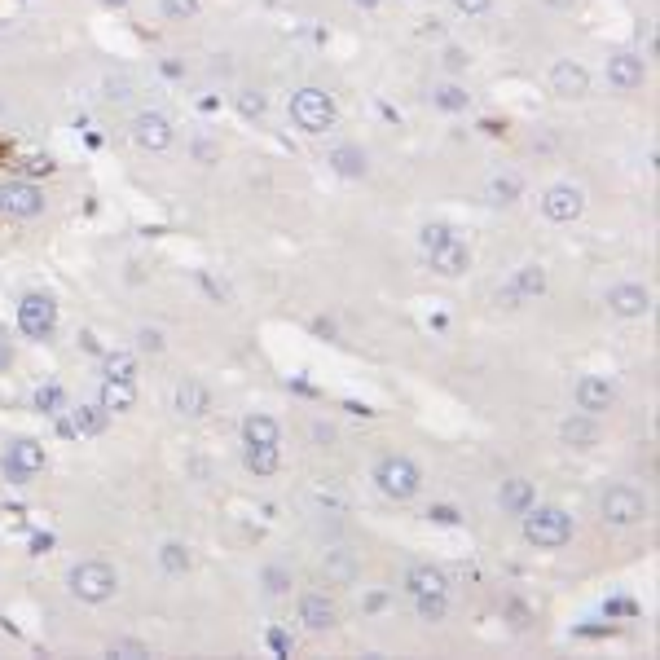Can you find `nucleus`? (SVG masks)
<instances>
[{"mask_svg":"<svg viewBox=\"0 0 660 660\" xmlns=\"http://www.w3.org/2000/svg\"><path fill=\"white\" fill-rule=\"evenodd\" d=\"M520 520H524V542L537 546V550H559V546L572 542V515L564 506H537L533 502Z\"/></svg>","mask_w":660,"mask_h":660,"instance_id":"f257e3e1","label":"nucleus"},{"mask_svg":"<svg viewBox=\"0 0 660 660\" xmlns=\"http://www.w3.org/2000/svg\"><path fill=\"white\" fill-rule=\"evenodd\" d=\"M286 110H291V124L300 132H308V137H322V132H330V128H335V115H339L335 97H330L326 88H313V84L295 88L291 106H286Z\"/></svg>","mask_w":660,"mask_h":660,"instance_id":"f03ea898","label":"nucleus"},{"mask_svg":"<svg viewBox=\"0 0 660 660\" xmlns=\"http://www.w3.org/2000/svg\"><path fill=\"white\" fill-rule=\"evenodd\" d=\"M66 586H71V594L80 603H110L119 590V577L110 564H102V559H84V564H75L66 572Z\"/></svg>","mask_w":660,"mask_h":660,"instance_id":"7ed1b4c3","label":"nucleus"},{"mask_svg":"<svg viewBox=\"0 0 660 660\" xmlns=\"http://www.w3.org/2000/svg\"><path fill=\"white\" fill-rule=\"evenodd\" d=\"M374 484H379L383 498H392V502H410L414 493L423 489V471H418L405 454H388V458L374 462Z\"/></svg>","mask_w":660,"mask_h":660,"instance_id":"20e7f679","label":"nucleus"},{"mask_svg":"<svg viewBox=\"0 0 660 660\" xmlns=\"http://www.w3.org/2000/svg\"><path fill=\"white\" fill-rule=\"evenodd\" d=\"M0 471H5L9 484H31L44 471V449L40 440L31 436H18L5 445V454H0Z\"/></svg>","mask_w":660,"mask_h":660,"instance_id":"39448f33","label":"nucleus"},{"mask_svg":"<svg viewBox=\"0 0 660 660\" xmlns=\"http://www.w3.org/2000/svg\"><path fill=\"white\" fill-rule=\"evenodd\" d=\"M128 137H132V146H137V150L163 154V150H172L176 132H172V119L163 115V110H137L132 124H128Z\"/></svg>","mask_w":660,"mask_h":660,"instance_id":"423d86ee","label":"nucleus"},{"mask_svg":"<svg viewBox=\"0 0 660 660\" xmlns=\"http://www.w3.org/2000/svg\"><path fill=\"white\" fill-rule=\"evenodd\" d=\"M18 330L27 339H49L53 330H58V304H53V295H44V291L22 295V304H18Z\"/></svg>","mask_w":660,"mask_h":660,"instance_id":"0eeeda50","label":"nucleus"},{"mask_svg":"<svg viewBox=\"0 0 660 660\" xmlns=\"http://www.w3.org/2000/svg\"><path fill=\"white\" fill-rule=\"evenodd\" d=\"M542 212H546V220H555V225H572V220L586 212V190L572 185V181L550 185V190L542 194Z\"/></svg>","mask_w":660,"mask_h":660,"instance_id":"6e6552de","label":"nucleus"},{"mask_svg":"<svg viewBox=\"0 0 660 660\" xmlns=\"http://www.w3.org/2000/svg\"><path fill=\"white\" fill-rule=\"evenodd\" d=\"M0 212L5 216H18V220H31L44 212V190L31 181H5L0 185Z\"/></svg>","mask_w":660,"mask_h":660,"instance_id":"1a4fd4ad","label":"nucleus"},{"mask_svg":"<svg viewBox=\"0 0 660 660\" xmlns=\"http://www.w3.org/2000/svg\"><path fill=\"white\" fill-rule=\"evenodd\" d=\"M647 515V502H643V493H634V489H625V484H616V489L603 493V520L616 524V528H625V524H638Z\"/></svg>","mask_w":660,"mask_h":660,"instance_id":"9d476101","label":"nucleus"},{"mask_svg":"<svg viewBox=\"0 0 660 660\" xmlns=\"http://www.w3.org/2000/svg\"><path fill=\"white\" fill-rule=\"evenodd\" d=\"M550 93L564 97V102H581V97L590 93V71L572 58H559L550 66Z\"/></svg>","mask_w":660,"mask_h":660,"instance_id":"9b49d317","label":"nucleus"},{"mask_svg":"<svg viewBox=\"0 0 660 660\" xmlns=\"http://www.w3.org/2000/svg\"><path fill=\"white\" fill-rule=\"evenodd\" d=\"M608 84L616 88V93H634V88H643V80H647V62H643V53H612L608 58Z\"/></svg>","mask_w":660,"mask_h":660,"instance_id":"f8f14e48","label":"nucleus"},{"mask_svg":"<svg viewBox=\"0 0 660 660\" xmlns=\"http://www.w3.org/2000/svg\"><path fill=\"white\" fill-rule=\"evenodd\" d=\"M572 396H577V410L581 414H594L599 418L603 410H612V401H616V388L603 374H581L577 379V388H572Z\"/></svg>","mask_w":660,"mask_h":660,"instance_id":"ddd939ff","label":"nucleus"},{"mask_svg":"<svg viewBox=\"0 0 660 660\" xmlns=\"http://www.w3.org/2000/svg\"><path fill=\"white\" fill-rule=\"evenodd\" d=\"M300 621H304V630L308 634H326V630H335V621H339V608H335V599L322 590H308L304 599H300Z\"/></svg>","mask_w":660,"mask_h":660,"instance_id":"4468645a","label":"nucleus"},{"mask_svg":"<svg viewBox=\"0 0 660 660\" xmlns=\"http://www.w3.org/2000/svg\"><path fill=\"white\" fill-rule=\"evenodd\" d=\"M608 308L616 317H647L652 313V291L638 282H621L608 291Z\"/></svg>","mask_w":660,"mask_h":660,"instance_id":"2eb2a0df","label":"nucleus"},{"mask_svg":"<svg viewBox=\"0 0 660 660\" xmlns=\"http://www.w3.org/2000/svg\"><path fill=\"white\" fill-rule=\"evenodd\" d=\"M172 405H176V414L181 418H203L207 410H212V392H207L198 379H181L176 383V392H172Z\"/></svg>","mask_w":660,"mask_h":660,"instance_id":"dca6fc26","label":"nucleus"},{"mask_svg":"<svg viewBox=\"0 0 660 660\" xmlns=\"http://www.w3.org/2000/svg\"><path fill=\"white\" fill-rule=\"evenodd\" d=\"M559 440H564L568 449H590L599 445V418L594 414H572L559 423Z\"/></svg>","mask_w":660,"mask_h":660,"instance_id":"f3484780","label":"nucleus"},{"mask_svg":"<svg viewBox=\"0 0 660 660\" xmlns=\"http://www.w3.org/2000/svg\"><path fill=\"white\" fill-rule=\"evenodd\" d=\"M326 163H330V168H335L339 176H344V181H361V176H366V168H370V163H366V150L352 146V141H339V146L326 154Z\"/></svg>","mask_w":660,"mask_h":660,"instance_id":"a211bd4d","label":"nucleus"},{"mask_svg":"<svg viewBox=\"0 0 660 660\" xmlns=\"http://www.w3.org/2000/svg\"><path fill=\"white\" fill-rule=\"evenodd\" d=\"M427 260H432V269L440 273V278H458V273H467V269H471V251L462 247L458 238H454V242H445L440 251H432Z\"/></svg>","mask_w":660,"mask_h":660,"instance_id":"6ab92c4d","label":"nucleus"},{"mask_svg":"<svg viewBox=\"0 0 660 660\" xmlns=\"http://www.w3.org/2000/svg\"><path fill=\"white\" fill-rule=\"evenodd\" d=\"M405 590L414 594H449V577L440 568H432V564H414L410 572H405Z\"/></svg>","mask_w":660,"mask_h":660,"instance_id":"aec40b11","label":"nucleus"},{"mask_svg":"<svg viewBox=\"0 0 660 660\" xmlns=\"http://www.w3.org/2000/svg\"><path fill=\"white\" fill-rule=\"evenodd\" d=\"M97 405H102L106 414H124L137 405V388H132L128 379H106L102 383V396H97Z\"/></svg>","mask_w":660,"mask_h":660,"instance_id":"412c9836","label":"nucleus"},{"mask_svg":"<svg viewBox=\"0 0 660 660\" xmlns=\"http://www.w3.org/2000/svg\"><path fill=\"white\" fill-rule=\"evenodd\" d=\"M498 502H502V511H506V515H524L528 506L537 502V489H533L528 480H520V476H515V480H502Z\"/></svg>","mask_w":660,"mask_h":660,"instance_id":"4be33fe9","label":"nucleus"},{"mask_svg":"<svg viewBox=\"0 0 660 660\" xmlns=\"http://www.w3.org/2000/svg\"><path fill=\"white\" fill-rule=\"evenodd\" d=\"M520 194H524V181L515 172H498V176H489V185H484V198H489L493 207L520 203Z\"/></svg>","mask_w":660,"mask_h":660,"instance_id":"5701e85b","label":"nucleus"},{"mask_svg":"<svg viewBox=\"0 0 660 660\" xmlns=\"http://www.w3.org/2000/svg\"><path fill=\"white\" fill-rule=\"evenodd\" d=\"M282 427L269 414H247L242 418V445H278Z\"/></svg>","mask_w":660,"mask_h":660,"instance_id":"b1692460","label":"nucleus"},{"mask_svg":"<svg viewBox=\"0 0 660 660\" xmlns=\"http://www.w3.org/2000/svg\"><path fill=\"white\" fill-rule=\"evenodd\" d=\"M506 286H511L520 300H537V295L546 291V269H542V264H520V269L511 273V282H506Z\"/></svg>","mask_w":660,"mask_h":660,"instance_id":"393cba45","label":"nucleus"},{"mask_svg":"<svg viewBox=\"0 0 660 660\" xmlns=\"http://www.w3.org/2000/svg\"><path fill=\"white\" fill-rule=\"evenodd\" d=\"M242 462H247L251 476H273L282 467V449L278 445H247L242 449Z\"/></svg>","mask_w":660,"mask_h":660,"instance_id":"a878e982","label":"nucleus"},{"mask_svg":"<svg viewBox=\"0 0 660 660\" xmlns=\"http://www.w3.org/2000/svg\"><path fill=\"white\" fill-rule=\"evenodd\" d=\"M110 423V414L102 410V405H80V410H71V427L80 436H102Z\"/></svg>","mask_w":660,"mask_h":660,"instance_id":"bb28decb","label":"nucleus"},{"mask_svg":"<svg viewBox=\"0 0 660 660\" xmlns=\"http://www.w3.org/2000/svg\"><path fill=\"white\" fill-rule=\"evenodd\" d=\"M432 102L440 110H449V115H462V110L471 106V93L462 84H440V88H432Z\"/></svg>","mask_w":660,"mask_h":660,"instance_id":"cd10ccee","label":"nucleus"},{"mask_svg":"<svg viewBox=\"0 0 660 660\" xmlns=\"http://www.w3.org/2000/svg\"><path fill=\"white\" fill-rule=\"evenodd\" d=\"M159 568L168 572V577H181V572H190V550L181 542H163L159 546Z\"/></svg>","mask_w":660,"mask_h":660,"instance_id":"c85d7f7f","label":"nucleus"},{"mask_svg":"<svg viewBox=\"0 0 660 660\" xmlns=\"http://www.w3.org/2000/svg\"><path fill=\"white\" fill-rule=\"evenodd\" d=\"M132 93H137V75H128V71L106 75V84H102L106 102H132Z\"/></svg>","mask_w":660,"mask_h":660,"instance_id":"c756f323","label":"nucleus"},{"mask_svg":"<svg viewBox=\"0 0 660 660\" xmlns=\"http://www.w3.org/2000/svg\"><path fill=\"white\" fill-rule=\"evenodd\" d=\"M414 612H418V621H427V625L445 621V612H449V594H418V599H414Z\"/></svg>","mask_w":660,"mask_h":660,"instance_id":"7c9ffc66","label":"nucleus"},{"mask_svg":"<svg viewBox=\"0 0 660 660\" xmlns=\"http://www.w3.org/2000/svg\"><path fill=\"white\" fill-rule=\"evenodd\" d=\"M445 242H454V229L445 225V220H432V225L418 229V247H423V256H432V251H440Z\"/></svg>","mask_w":660,"mask_h":660,"instance_id":"2f4dec72","label":"nucleus"},{"mask_svg":"<svg viewBox=\"0 0 660 660\" xmlns=\"http://www.w3.org/2000/svg\"><path fill=\"white\" fill-rule=\"evenodd\" d=\"M326 577L352 581V577H357V559H352L348 550H326Z\"/></svg>","mask_w":660,"mask_h":660,"instance_id":"473e14b6","label":"nucleus"},{"mask_svg":"<svg viewBox=\"0 0 660 660\" xmlns=\"http://www.w3.org/2000/svg\"><path fill=\"white\" fill-rule=\"evenodd\" d=\"M234 102H238V115H242V119H260L264 106H269V97H264L260 88H238Z\"/></svg>","mask_w":660,"mask_h":660,"instance_id":"72a5a7b5","label":"nucleus"},{"mask_svg":"<svg viewBox=\"0 0 660 660\" xmlns=\"http://www.w3.org/2000/svg\"><path fill=\"white\" fill-rule=\"evenodd\" d=\"M260 586L269 590V594H286L295 586V577H291V568H282V564H269L260 572Z\"/></svg>","mask_w":660,"mask_h":660,"instance_id":"f704fd0d","label":"nucleus"},{"mask_svg":"<svg viewBox=\"0 0 660 660\" xmlns=\"http://www.w3.org/2000/svg\"><path fill=\"white\" fill-rule=\"evenodd\" d=\"M106 379H137V361L128 352H106Z\"/></svg>","mask_w":660,"mask_h":660,"instance_id":"c9c22d12","label":"nucleus"},{"mask_svg":"<svg viewBox=\"0 0 660 660\" xmlns=\"http://www.w3.org/2000/svg\"><path fill=\"white\" fill-rule=\"evenodd\" d=\"M159 9L168 22H185V18L198 14V0H159Z\"/></svg>","mask_w":660,"mask_h":660,"instance_id":"e433bc0d","label":"nucleus"},{"mask_svg":"<svg viewBox=\"0 0 660 660\" xmlns=\"http://www.w3.org/2000/svg\"><path fill=\"white\" fill-rule=\"evenodd\" d=\"M36 410L40 414H58L62 410V388H58V383H49V388L36 392Z\"/></svg>","mask_w":660,"mask_h":660,"instance_id":"4c0bfd02","label":"nucleus"},{"mask_svg":"<svg viewBox=\"0 0 660 660\" xmlns=\"http://www.w3.org/2000/svg\"><path fill=\"white\" fill-rule=\"evenodd\" d=\"M427 520L432 524H445V528H454L462 515H458V506H449V502H436V506H427Z\"/></svg>","mask_w":660,"mask_h":660,"instance_id":"58836bf2","label":"nucleus"},{"mask_svg":"<svg viewBox=\"0 0 660 660\" xmlns=\"http://www.w3.org/2000/svg\"><path fill=\"white\" fill-rule=\"evenodd\" d=\"M110 656H150V647L137 643V638H115V643H110Z\"/></svg>","mask_w":660,"mask_h":660,"instance_id":"ea45409f","label":"nucleus"},{"mask_svg":"<svg viewBox=\"0 0 660 660\" xmlns=\"http://www.w3.org/2000/svg\"><path fill=\"white\" fill-rule=\"evenodd\" d=\"M137 348H141V352H163V335H159L154 326H141V330H137Z\"/></svg>","mask_w":660,"mask_h":660,"instance_id":"a19ab883","label":"nucleus"},{"mask_svg":"<svg viewBox=\"0 0 660 660\" xmlns=\"http://www.w3.org/2000/svg\"><path fill=\"white\" fill-rule=\"evenodd\" d=\"M467 62H471L467 49H458V44H449V49H445V71L458 75V71H467Z\"/></svg>","mask_w":660,"mask_h":660,"instance_id":"79ce46f5","label":"nucleus"},{"mask_svg":"<svg viewBox=\"0 0 660 660\" xmlns=\"http://www.w3.org/2000/svg\"><path fill=\"white\" fill-rule=\"evenodd\" d=\"M449 5H454L458 14L476 18V14H489V5H493V0H449Z\"/></svg>","mask_w":660,"mask_h":660,"instance_id":"37998d69","label":"nucleus"},{"mask_svg":"<svg viewBox=\"0 0 660 660\" xmlns=\"http://www.w3.org/2000/svg\"><path fill=\"white\" fill-rule=\"evenodd\" d=\"M27 172H31V176H40V172L49 176V172H53V159H49V154H31V159H27Z\"/></svg>","mask_w":660,"mask_h":660,"instance_id":"c03bdc74","label":"nucleus"},{"mask_svg":"<svg viewBox=\"0 0 660 660\" xmlns=\"http://www.w3.org/2000/svg\"><path fill=\"white\" fill-rule=\"evenodd\" d=\"M9 366H14V348H9V335H5V326H0V374Z\"/></svg>","mask_w":660,"mask_h":660,"instance_id":"a18cd8bd","label":"nucleus"},{"mask_svg":"<svg viewBox=\"0 0 660 660\" xmlns=\"http://www.w3.org/2000/svg\"><path fill=\"white\" fill-rule=\"evenodd\" d=\"M313 440H317V445H330V440H335V427H330V423H313Z\"/></svg>","mask_w":660,"mask_h":660,"instance_id":"49530a36","label":"nucleus"},{"mask_svg":"<svg viewBox=\"0 0 660 660\" xmlns=\"http://www.w3.org/2000/svg\"><path fill=\"white\" fill-rule=\"evenodd\" d=\"M44 550H53V533H36V537H31V555H44Z\"/></svg>","mask_w":660,"mask_h":660,"instance_id":"de8ad7c7","label":"nucleus"},{"mask_svg":"<svg viewBox=\"0 0 660 660\" xmlns=\"http://www.w3.org/2000/svg\"><path fill=\"white\" fill-rule=\"evenodd\" d=\"M269 647H273V652H278V656H286V652H291V638L273 630V634H269Z\"/></svg>","mask_w":660,"mask_h":660,"instance_id":"09e8293b","label":"nucleus"},{"mask_svg":"<svg viewBox=\"0 0 660 660\" xmlns=\"http://www.w3.org/2000/svg\"><path fill=\"white\" fill-rule=\"evenodd\" d=\"M194 154H198V159H203V163H212V159H216V150L207 146V141H198V146H194Z\"/></svg>","mask_w":660,"mask_h":660,"instance_id":"8fccbe9b","label":"nucleus"},{"mask_svg":"<svg viewBox=\"0 0 660 660\" xmlns=\"http://www.w3.org/2000/svg\"><path fill=\"white\" fill-rule=\"evenodd\" d=\"M572 5H577V0H546V9H559V14H568Z\"/></svg>","mask_w":660,"mask_h":660,"instance_id":"3c124183","label":"nucleus"},{"mask_svg":"<svg viewBox=\"0 0 660 660\" xmlns=\"http://www.w3.org/2000/svg\"><path fill=\"white\" fill-rule=\"evenodd\" d=\"M383 603H388V594H370V599H366V608H370V612H379Z\"/></svg>","mask_w":660,"mask_h":660,"instance_id":"603ef678","label":"nucleus"},{"mask_svg":"<svg viewBox=\"0 0 660 660\" xmlns=\"http://www.w3.org/2000/svg\"><path fill=\"white\" fill-rule=\"evenodd\" d=\"M102 5H106V9H128L132 0H102Z\"/></svg>","mask_w":660,"mask_h":660,"instance_id":"864d4df0","label":"nucleus"},{"mask_svg":"<svg viewBox=\"0 0 660 660\" xmlns=\"http://www.w3.org/2000/svg\"><path fill=\"white\" fill-rule=\"evenodd\" d=\"M352 5H361V9H374V5H379V0H352Z\"/></svg>","mask_w":660,"mask_h":660,"instance_id":"5fc2aeb1","label":"nucleus"}]
</instances>
